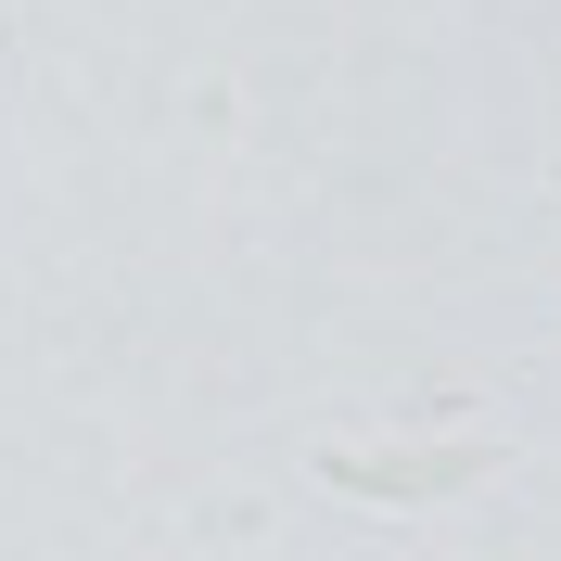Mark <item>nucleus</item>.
I'll use <instances>...</instances> for the list:
<instances>
[]
</instances>
